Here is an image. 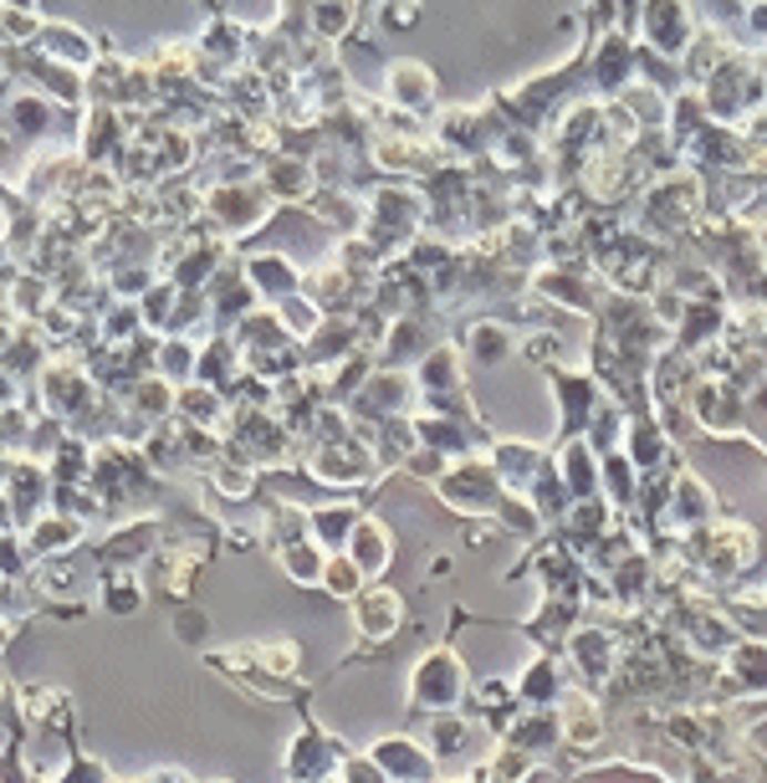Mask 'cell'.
<instances>
[{"mask_svg":"<svg viewBox=\"0 0 767 783\" xmlns=\"http://www.w3.org/2000/svg\"><path fill=\"white\" fill-rule=\"evenodd\" d=\"M205 211L215 215L221 231H246V226H262L266 221L272 195H266V190H246V185H221L205 195Z\"/></svg>","mask_w":767,"mask_h":783,"instance_id":"1","label":"cell"},{"mask_svg":"<svg viewBox=\"0 0 767 783\" xmlns=\"http://www.w3.org/2000/svg\"><path fill=\"white\" fill-rule=\"evenodd\" d=\"M420 706H450L461 696V661L450 651L425 655L420 671H415V691H410Z\"/></svg>","mask_w":767,"mask_h":783,"instance_id":"2","label":"cell"},{"mask_svg":"<svg viewBox=\"0 0 767 783\" xmlns=\"http://www.w3.org/2000/svg\"><path fill=\"white\" fill-rule=\"evenodd\" d=\"M686 37H691L686 6H681V0H650V41H655L661 52H681Z\"/></svg>","mask_w":767,"mask_h":783,"instance_id":"3","label":"cell"},{"mask_svg":"<svg viewBox=\"0 0 767 783\" xmlns=\"http://www.w3.org/2000/svg\"><path fill=\"white\" fill-rule=\"evenodd\" d=\"M389 93H395V108H425L436 98V78L420 62H395L389 67Z\"/></svg>","mask_w":767,"mask_h":783,"instance_id":"4","label":"cell"},{"mask_svg":"<svg viewBox=\"0 0 767 783\" xmlns=\"http://www.w3.org/2000/svg\"><path fill=\"white\" fill-rule=\"evenodd\" d=\"M266 190L282 200H307L313 195V164L307 160H272L266 164Z\"/></svg>","mask_w":767,"mask_h":783,"instance_id":"5","label":"cell"},{"mask_svg":"<svg viewBox=\"0 0 767 783\" xmlns=\"http://www.w3.org/2000/svg\"><path fill=\"white\" fill-rule=\"evenodd\" d=\"M246 272H252V287L256 293H266V297H287V293H297V272H292V262L287 256H256L252 266H246Z\"/></svg>","mask_w":767,"mask_h":783,"instance_id":"6","label":"cell"},{"mask_svg":"<svg viewBox=\"0 0 767 783\" xmlns=\"http://www.w3.org/2000/svg\"><path fill=\"white\" fill-rule=\"evenodd\" d=\"M354 563L364 573H379L384 563H389V532L379 528V522H354Z\"/></svg>","mask_w":767,"mask_h":783,"instance_id":"7","label":"cell"},{"mask_svg":"<svg viewBox=\"0 0 767 783\" xmlns=\"http://www.w3.org/2000/svg\"><path fill=\"white\" fill-rule=\"evenodd\" d=\"M307 27L318 31L323 41H338L354 27V0H313L307 6Z\"/></svg>","mask_w":767,"mask_h":783,"instance_id":"8","label":"cell"},{"mask_svg":"<svg viewBox=\"0 0 767 783\" xmlns=\"http://www.w3.org/2000/svg\"><path fill=\"white\" fill-rule=\"evenodd\" d=\"M374 757H379V763H384L389 773H399V779H425V773H430V757H425L420 748L399 743V738L379 743V748H374Z\"/></svg>","mask_w":767,"mask_h":783,"instance_id":"9","label":"cell"},{"mask_svg":"<svg viewBox=\"0 0 767 783\" xmlns=\"http://www.w3.org/2000/svg\"><path fill=\"white\" fill-rule=\"evenodd\" d=\"M358 624H364V635L384 640L389 630L399 624V599L395 594H369V599H358Z\"/></svg>","mask_w":767,"mask_h":783,"instance_id":"10","label":"cell"},{"mask_svg":"<svg viewBox=\"0 0 767 783\" xmlns=\"http://www.w3.org/2000/svg\"><path fill=\"white\" fill-rule=\"evenodd\" d=\"M471 348H477L487 364H497V359H507V348H512V333H507L502 323H477V328H471Z\"/></svg>","mask_w":767,"mask_h":783,"instance_id":"11","label":"cell"},{"mask_svg":"<svg viewBox=\"0 0 767 783\" xmlns=\"http://www.w3.org/2000/svg\"><path fill=\"white\" fill-rule=\"evenodd\" d=\"M358 512L354 507H333V512H313V532H318V543H344L348 532H354Z\"/></svg>","mask_w":767,"mask_h":783,"instance_id":"12","label":"cell"},{"mask_svg":"<svg viewBox=\"0 0 767 783\" xmlns=\"http://www.w3.org/2000/svg\"><path fill=\"white\" fill-rule=\"evenodd\" d=\"M72 538H82V522H37V532H31V543L41 548V558L57 553V548L72 543Z\"/></svg>","mask_w":767,"mask_h":783,"instance_id":"13","label":"cell"},{"mask_svg":"<svg viewBox=\"0 0 767 783\" xmlns=\"http://www.w3.org/2000/svg\"><path fill=\"white\" fill-rule=\"evenodd\" d=\"M0 41H37V16L0 6Z\"/></svg>","mask_w":767,"mask_h":783,"instance_id":"14","label":"cell"},{"mask_svg":"<svg viewBox=\"0 0 767 783\" xmlns=\"http://www.w3.org/2000/svg\"><path fill=\"white\" fill-rule=\"evenodd\" d=\"M133 410L144 415H164L170 410V385H160V379H149V385L133 389Z\"/></svg>","mask_w":767,"mask_h":783,"instance_id":"15","label":"cell"},{"mask_svg":"<svg viewBox=\"0 0 767 783\" xmlns=\"http://www.w3.org/2000/svg\"><path fill=\"white\" fill-rule=\"evenodd\" d=\"M108 610L113 614L139 610V584H133V579H108Z\"/></svg>","mask_w":767,"mask_h":783,"instance_id":"16","label":"cell"},{"mask_svg":"<svg viewBox=\"0 0 767 783\" xmlns=\"http://www.w3.org/2000/svg\"><path fill=\"white\" fill-rule=\"evenodd\" d=\"M272 328H277V323H272V318H252V323H246V333H241V338H266V333H272ZM266 354H287V344L256 348V354H252V359H246V364H252V369H262V364H266Z\"/></svg>","mask_w":767,"mask_h":783,"instance_id":"17","label":"cell"},{"mask_svg":"<svg viewBox=\"0 0 767 783\" xmlns=\"http://www.w3.org/2000/svg\"><path fill=\"white\" fill-rule=\"evenodd\" d=\"M170 307H174V287H149V297H144V323H170Z\"/></svg>","mask_w":767,"mask_h":783,"instance_id":"18","label":"cell"},{"mask_svg":"<svg viewBox=\"0 0 767 783\" xmlns=\"http://www.w3.org/2000/svg\"><path fill=\"white\" fill-rule=\"evenodd\" d=\"M323 584H328L333 594H354V589H358V563H328V569H323Z\"/></svg>","mask_w":767,"mask_h":783,"instance_id":"19","label":"cell"},{"mask_svg":"<svg viewBox=\"0 0 767 783\" xmlns=\"http://www.w3.org/2000/svg\"><path fill=\"white\" fill-rule=\"evenodd\" d=\"M57 783H108V773L98 769L93 757H82V763H72V769H67Z\"/></svg>","mask_w":767,"mask_h":783,"instance_id":"20","label":"cell"},{"mask_svg":"<svg viewBox=\"0 0 767 783\" xmlns=\"http://www.w3.org/2000/svg\"><path fill=\"white\" fill-rule=\"evenodd\" d=\"M415 21V0H389V6H384V27L389 31H405Z\"/></svg>","mask_w":767,"mask_h":783,"instance_id":"21","label":"cell"},{"mask_svg":"<svg viewBox=\"0 0 767 783\" xmlns=\"http://www.w3.org/2000/svg\"><path fill=\"white\" fill-rule=\"evenodd\" d=\"M558 348H563V344H558L553 333H538V338H528V344H522V354H528V359H538V364H548Z\"/></svg>","mask_w":767,"mask_h":783,"instance_id":"22","label":"cell"},{"mask_svg":"<svg viewBox=\"0 0 767 783\" xmlns=\"http://www.w3.org/2000/svg\"><path fill=\"white\" fill-rule=\"evenodd\" d=\"M190 364H195V359H190V344H170V348H164V359H160V369L164 374H185Z\"/></svg>","mask_w":767,"mask_h":783,"instance_id":"23","label":"cell"},{"mask_svg":"<svg viewBox=\"0 0 767 783\" xmlns=\"http://www.w3.org/2000/svg\"><path fill=\"white\" fill-rule=\"evenodd\" d=\"M436 743H440V748H461V743H466V728H461L456 718L440 722V728H436Z\"/></svg>","mask_w":767,"mask_h":783,"instance_id":"24","label":"cell"},{"mask_svg":"<svg viewBox=\"0 0 767 783\" xmlns=\"http://www.w3.org/2000/svg\"><path fill=\"white\" fill-rule=\"evenodd\" d=\"M211 624L200 620V614H180V635H205Z\"/></svg>","mask_w":767,"mask_h":783,"instance_id":"25","label":"cell"},{"mask_svg":"<svg viewBox=\"0 0 767 783\" xmlns=\"http://www.w3.org/2000/svg\"><path fill=\"white\" fill-rule=\"evenodd\" d=\"M348 783H384V779H379V769H364V763H354V769H348Z\"/></svg>","mask_w":767,"mask_h":783,"instance_id":"26","label":"cell"},{"mask_svg":"<svg viewBox=\"0 0 767 783\" xmlns=\"http://www.w3.org/2000/svg\"><path fill=\"white\" fill-rule=\"evenodd\" d=\"M0 6H11V11H31L37 0H0Z\"/></svg>","mask_w":767,"mask_h":783,"instance_id":"27","label":"cell"}]
</instances>
